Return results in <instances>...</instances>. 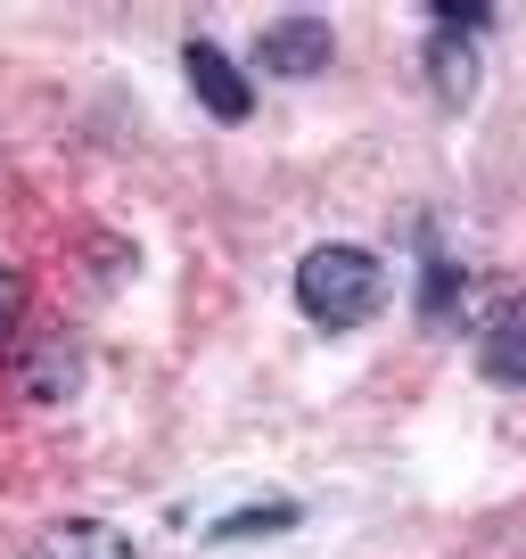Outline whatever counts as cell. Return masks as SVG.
Segmentation results:
<instances>
[{"instance_id":"6da1fadb","label":"cell","mask_w":526,"mask_h":559,"mask_svg":"<svg viewBox=\"0 0 526 559\" xmlns=\"http://www.w3.org/2000/svg\"><path fill=\"white\" fill-rule=\"evenodd\" d=\"M297 305H304L313 330H362L386 305V263L370 255V247L330 239V247H313V255L297 263Z\"/></svg>"},{"instance_id":"7a4b0ae2","label":"cell","mask_w":526,"mask_h":559,"mask_svg":"<svg viewBox=\"0 0 526 559\" xmlns=\"http://www.w3.org/2000/svg\"><path fill=\"white\" fill-rule=\"evenodd\" d=\"M330 58H337L330 17H272L255 41V67L280 74V83H313V74H330Z\"/></svg>"},{"instance_id":"3957f363","label":"cell","mask_w":526,"mask_h":559,"mask_svg":"<svg viewBox=\"0 0 526 559\" xmlns=\"http://www.w3.org/2000/svg\"><path fill=\"white\" fill-rule=\"evenodd\" d=\"M181 74H190L198 107H206L214 123H247V116H255V83H247V74L230 67V50H223V41L190 34V41H181Z\"/></svg>"},{"instance_id":"277c9868","label":"cell","mask_w":526,"mask_h":559,"mask_svg":"<svg viewBox=\"0 0 526 559\" xmlns=\"http://www.w3.org/2000/svg\"><path fill=\"white\" fill-rule=\"evenodd\" d=\"M25 559H141L123 526H99V519H58L25 543Z\"/></svg>"},{"instance_id":"5b68a950","label":"cell","mask_w":526,"mask_h":559,"mask_svg":"<svg viewBox=\"0 0 526 559\" xmlns=\"http://www.w3.org/2000/svg\"><path fill=\"white\" fill-rule=\"evenodd\" d=\"M74 386H83V346H67V337H50L41 354L17 362V395L25 403H74Z\"/></svg>"},{"instance_id":"8992f818","label":"cell","mask_w":526,"mask_h":559,"mask_svg":"<svg viewBox=\"0 0 526 559\" xmlns=\"http://www.w3.org/2000/svg\"><path fill=\"white\" fill-rule=\"evenodd\" d=\"M428 91H437L444 107H469V91H477V41L469 34L428 25Z\"/></svg>"},{"instance_id":"52a82bcc","label":"cell","mask_w":526,"mask_h":559,"mask_svg":"<svg viewBox=\"0 0 526 559\" xmlns=\"http://www.w3.org/2000/svg\"><path fill=\"white\" fill-rule=\"evenodd\" d=\"M477 379L526 386V313H502L486 337H477Z\"/></svg>"},{"instance_id":"ba28073f","label":"cell","mask_w":526,"mask_h":559,"mask_svg":"<svg viewBox=\"0 0 526 559\" xmlns=\"http://www.w3.org/2000/svg\"><path fill=\"white\" fill-rule=\"evenodd\" d=\"M297 526V502H255V510H239V519H214L206 526V543H247V535H288Z\"/></svg>"},{"instance_id":"9c48e42d","label":"cell","mask_w":526,"mask_h":559,"mask_svg":"<svg viewBox=\"0 0 526 559\" xmlns=\"http://www.w3.org/2000/svg\"><path fill=\"white\" fill-rule=\"evenodd\" d=\"M17 321H25V272H17V263H0V346L17 337Z\"/></svg>"}]
</instances>
